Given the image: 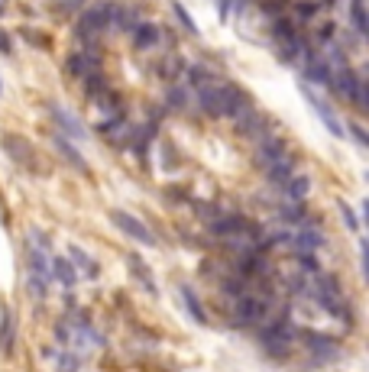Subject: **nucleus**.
<instances>
[{
    "instance_id": "nucleus-24",
    "label": "nucleus",
    "mask_w": 369,
    "mask_h": 372,
    "mask_svg": "<svg viewBox=\"0 0 369 372\" xmlns=\"http://www.w3.org/2000/svg\"><path fill=\"white\" fill-rule=\"evenodd\" d=\"M182 298H184V308L192 311L194 321H198V324H208V314L201 311V305H198V295H194V291H192L188 285H182Z\"/></svg>"
},
{
    "instance_id": "nucleus-25",
    "label": "nucleus",
    "mask_w": 369,
    "mask_h": 372,
    "mask_svg": "<svg viewBox=\"0 0 369 372\" xmlns=\"http://www.w3.org/2000/svg\"><path fill=\"white\" fill-rule=\"evenodd\" d=\"M68 253H72V259H75V263L81 266L84 272H88V279H98V272H101V269H98V263H94V259H91V256H88V253H84V249H78V246H72Z\"/></svg>"
},
{
    "instance_id": "nucleus-38",
    "label": "nucleus",
    "mask_w": 369,
    "mask_h": 372,
    "mask_svg": "<svg viewBox=\"0 0 369 372\" xmlns=\"http://www.w3.org/2000/svg\"><path fill=\"white\" fill-rule=\"evenodd\" d=\"M0 88H4V85H0Z\"/></svg>"
},
{
    "instance_id": "nucleus-37",
    "label": "nucleus",
    "mask_w": 369,
    "mask_h": 372,
    "mask_svg": "<svg viewBox=\"0 0 369 372\" xmlns=\"http://www.w3.org/2000/svg\"><path fill=\"white\" fill-rule=\"evenodd\" d=\"M0 13H4V4H0Z\"/></svg>"
},
{
    "instance_id": "nucleus-28",
    "label": "nucleus",
    "mask_w": 369,
    "mask_h": 372,
    "mask_svg": "<svg viewBox=\"0 0 369 372\" xmlns=\"http://www.w3.org/2000/svg\"><path fill=\"white\" fill-rule=\"evenodd\" d=\"M46 288H49V279L39 275V272H29V291H33L36 298H46Z\"/></svg>"
},
{
    "instance_id": "nucleus-7",
    "label": "nucleus",
    "mask_w": 369,
    "mask_h": 372,
    "mask_svg": "<svg viewBox=\"0 0 369 372\" xmlns=\"http://www.w3.org/2000/svg\"><path fill=\"white\" fill-rule=\"evenodd\" d=\"M292 175H295V156L288 153V149L279 156V159H272L266 165V178L272 181V185H286Z\"/></svg>"
},
{
    "instance_id": "nucleus-34",
    "label": "nucleus",
    "mask_w": 369,
    "mask_h": 372,
    "mask_svg": "<svg viewBox=\"0 0 369 372\" xmlns=\"http://www.w3.org/2000/svg\"><path fill=\"white\" fill-rule=\"evenodd\" d=\"M75 366H78L75 353H62V369H65V372H75Z\"/></svg>"
},
{
    "instance_id": "nucleus-26",
    "label": "nucleus",
    "mask_w": 369,
    "mask_h": 372,
    "mask_svg": "<svg viewBox=\"0 0 369 372\" xmlns=\"http://www.w3.org/2000/svg\"><path fill=\"white\" fill-rule=\"evenodd\" d=\"M350 101L356 104V110H369V85L363 75H360V81H356V91H353Z\"/></svg>"
},
{
    "instance_id": "nucleus-15",
    "label": "nucleus",
    "mask_w": 369,
    "mask_h": 372,
    "mask_svg": "<svg viewBox=\"0 0 369 372\" xmlns=\"http://www.w3.org/2000/svg\"><path fill=\"white\" fill-rule=\"evenodd\" d=\"M194 97V88L188 85V81H182V85H172L168 88V94H166V107H172V110H182V107H188V101Z\"/></svg>"
},
{
    "instance_id": "nucleus-4",
    "label": "nucleus",
    "mask_w": 369,
    "mask_h": 372,
    "mask_svg": "<svg viewBox=\"0 0 369 372\" xmlns=\"http://www.w3.org/2000/svg\"><path fill=\"white\" fill-rule=\"evenodd\" d=\"M110 220H114V223L123 230L126 237H133L136 243H143V246H152V243H156V237H152L149 230L143 227V220H136L133 214H126V211H110Z\"/></svg>"
},
{
    "instance_id": "nucleus-17",
    "label": "nucleus",
    "mask_w": 369,
    "mask_h": 372,
    "mask_svg": "<svg viewBox=\"0 0 369 372\" xmlns=\"http://www.w3.org/2000/svg\"><path fill=\"white\" fill-rule=\"evenodd\" d=\"M126 263H130V269L136 272V279H140V285L146 288V291H149V295H156V282H152V272H149V266L143 263V259H140V256L136 253H130L126 256Z\"/></svg>"
},
{
    "instance_id": "nucleus-31",
    "label": "nucleus",
    "mask_w": 369,
    "mask_h": 372,
    "mask_svg": "<svg viewBox=\"0 0 369 372\" xmlns=\"http://www.w3.org/2000/svg\"><path fill=\"white\" fill-rule=\"evenodd\" d=\"M295 13L302 20H311V17H318V4H308V0H298L295 4Z\"/></svg>"
},
{
    "instance_id": "nucleus-8",
    "label": "nucleus",
    "mask_w": 369,
    "mask_h": 372,
    "mask_svg": "<svg viewBox=\"0 0 369 372\" xmlns=\"http://www.w3.org/2000/svg\"><path fill=\"white\" fill-rule=\"evenodd\" d=\"M49 110H52V120L59 123V133H62V136L81 139V136H84V127H81V120H78L75 113H68V110L59 107V104H49Z\"/></svg>"
},
{
    "instance_id": "nucleus-10",
    "label": "nucleus",
    "mask_w": 369,
    "mask_h": 372,
    "mask_svg": "<svg viewBox=\"0 0 369 372\" xmlns=\"http://www.w3.org/2000/svg\"><path fill=\"white\" fill-rule=\"evenodd\" d=\"M4 153H7L10 159L23 162V165H29V162H33V156H29V143H26L23 136H13V133L4 136Z\"/></svg>"
},
{
    "instance_id": "nucleus-32",
    "label": "nucleus",
    "mask_w": 369,
    "mask_h": 372,
    "mask_svg": "<svg viewBox=\"0 0 369 372\" xmlns=\"http://www.w3.org/2000/svg\"><path fill=\"white\" fill-rule=\"evenodd\" d=\"M23 36L29 39V43H39V49H49V36L36 33V29H23Z\"/></svg>"
},
{
    "instance_id": "nucleus-20",
    "label": "nucleus",
    "mask_w": 369,
    "mask_h": 372,
    "mask_svg": "<svg viewBox=\"0 0 369 372\" xmlns=\"http://www.w3.org/2000/svg\"><path fill=\"white\" fill-rule=\"evenodd\" d=\"M81 81H84V94H88L91 101H98L101 94H107V81H104L101 71H91V75H84Z\"/></svg>"
},
{
    "instance_id": "nucleus-19",
    "label": "nucleus",
    "mask_w": 369,
    "mask_h": 372,
    "mask_svg": "<svg viewBox=\"0 0 369 372\" xmlns=\"http://www.w3.org/2000/svg\"><path fill=\"white\" fill-rule=\"evenodd\" d=\"M49 272H52V275H55V279H59L65 288H72V285L78 282V279H75V269H72V263H68V259H62V256H55V259H52Z\"/></svg>"
},
{
    "instance_id": "nucleus-30",
    "label": "nucleus",
    "mask_w": 369,
    "mask_h": 372,
    "mask_svg": "<svg viewBox=\"0 0 369 372\" xmlns=\"http://www.w3.org/2000/svg\"><path fill=\"white\" fill-rule=\"evenodd\" d=\"M337 207H340V217L347 220V227L353 230V233H356V230H360V220H356V214H353V207L347 201H337Z\"/></svg>"
},
{
    "instance_id": "nucleus-13",
    "label": "nucleus",
    "mask_w": 369,
    "mask_h": 372,
    "mask_svg": "<svg viewBox=\"0 0 369 372\" xmlns=\"http://www.w3.org/2000/svg\"><path fill=\"white\" fill-rule=\"evenodd\" d=\"M236 130H240L243 136H266L269 123L260 117V113H256V110H246L243 117L236 120Z\"/></svg>"
},
{
    "instance_id": "nucleus-33",
    "label": "nucleus",
    "mask_w": 369,
    "mask_h": 372,
    "mask_svg": "<svg viewBox=\"0 0 369 372\" xmlns=\"http://www.w3.org/2000/svg\"><path fill=\"white\" fill-rule=\"evenodd\" d=\"M350 133H353V139H356L360 146H369V136L363 133V127H360V123H350Z\"/></svg>"
},
{
    "instance_id": "nucleus-2",
    "label": "nucleus",
    "mask_w": 369,
    "mask_h": 372,
    "mask_svg": "<svg viewBox=\"0 0 369 372\" xmlns=\"http://www.w3.org/2000/svg\"><path fill=\"white\" fill-rule=\"evenodd\" d=\"M227 91H230V85H217L210 78V81L194 88V97H198V104H201L208 117H227Z\"/></svg>"
},
{
    "instance_id": "nucleus-27",
    "label": "nucleus",
    "mask_w": 369,
    "mask_h": 372,
    "mask_svg": "<svg viewBox=\"0 0 369 372\" xmlns=\"http://www.w3.org/2000/svg\"><path fill=\"white\" fill-rule=\"evenodd\" d=\"M84 4H88V0H52L49 7L55 10V13H78Z\"/></svg>"
},
{
    "instance_id": "nucleus-5",
    "label": "nucleus",
    "mask_w": 369,
    "mask_h": 372,
    "mask_svg": "<svg viewBox=\"0 0 369 372\" xmlns=\"http://www.w3.org/2000/svg\"><path fill=\"white\" fill-rule=\"evenodd\" d=\"M302 94H304V97H308V104H311V107L318 110V117L324 120V127H328L334 136H344V127H340V120H337V113H334V110H330L328 104L321 101V97H318V94H314V91H311L308 85H302Z\"/></svg>"
},
{
    "instance_id": "nucleus-9",
    "label": "nucleus",
    "mask_w": 369,
    "mask_h": 372,
    "mask_svg": "<svg viewBox=\"0 0 369 372\" xmlns=\"http://www.w3.org/2000/svg\"><path fill=\"white\" fill-rule=\"evenodd\" d=\"M246 110H253V101H250V94H246L243 88L230 85V91H227V117L240 120V117H243V113H246Z\"/></svg>"
},
{
    "instance_id": "nucleus-1",
    "label": "nucleus",
    "mask_w": 369,
    "mask_h": 372,
    "mask_svg": "<svg viewBox=\"0 0 369 372\" xmlns=\"http://www.w3.org/2000/svg\"><path fill=\"white\" fill-rule=\"evenodd\" d=\"M117 7H120V4H114V0H101V4L88 7L81 17H78V29H75V33L81 36V39H91V36H98L101 29H107V26L114 23V17H117Z\"/></svg>"
},
{
    "instance_id": "nucleus-29",
    "label": "nucleus",
    "mask_w": 369,
    "mask_h": 372,
    "mask_svg": "<svg viewBox=\"0 0 369 372\" xmlns=\"http://www.w3.org/2000/svg\"><path fill=\"white\" fill-rule=\"evenodd\" d=\"M172 10H175V17L182 20V26H184V29H188L192 36H198V23L192 20V13H188V10H184L182 4H172Z\"/></svg>"
},
{
    "instance_id": "nucleus-14",
    "label": "nucleus",
    "mask_w": 369,
    "mask_h": 372,
    "mask_svg": "<svg viewBox=\"0 0 369 372\" xmlns=\"http://www.w3.org/2000/svg\"><path fill=\"white\" fill-rule=\"evenodd\" d=\"M304 343L311 347V353H318L321 359H334L337 356V343L324 333H304Z\"/></svg>"
},
{
    "instance_id": "nucleus-6",
    "label": "nucleus",
    "mask_w": 369,
    "mask_h": 372,
    "mask_svg": "<svg viewBox=\"0 0 369 372\" xmlns=\"http://www.w3.org/2000/svg\"><path fill=\"white\" fill-rule=\"evenodd\" d=\"M286 149H288L286 139H279V136H260V143H256V156H253V159H256V165H262V169H266L269 162L279 159Z\"/></svg>"
},
{
    "instance_id": "nucleus-21",
    "label": "nucleus",
    "mask_w": 369,
    "mask_h": 372,
    "mask_svg": "<svg viewBox=\"0 0 369 372\" xmlns=\"http://www.w3.org/2000/svg\"><path fill=\"white\" fill-rule=\"evenodd\" d=\"M0 350H4V353L13 350V314H10L7 308L0 314Z\"/></svg>"
},
{
    "instance_id": "nucleus-3",
    "label": "nucleus",
    "mask_w": 369,
    "mask_h": 372,
    "mask_svg": "<svg viewBox=\"0 0 369 372\" xmlns=\"http://www.w3.org/2000/svg\"><path fill=\"white\" fill-rule=\"evenodd\" d=\"M208 230L214 237H234V233H256V223L240 214H230V217H214L208 223Z\"/></svg>"
},
{
    "instance_id": "nucleus-18",
    "label": "nucleus",
    "mask_w": 369,
    "mask_h": 372,
    "mask_svg": "<svg viewBox=\"0 0 369 372\" xmlns=\"http://www.w3.org/2000/svg\"><path fill=\"white\" fill-rule=\"evenodd\" d=\"M350 20H353V29L360 36L369 33V13H366V0H350Z\"/></svg>"
},
{
    "instance_id": "nucleus-22",
    "label": "nucleus",
    "mask_w": 369,
    "mask_h": 372,
    "mask_svg": "<svg viewBox=\"0 0 369 372\" xmlns=\"http://www.w3.org/2000/svg\"><path fill=\"white\" fill-rule=\"evenodd\" d=\"M282 188H286V198H304L311 191V181H308V175H292Z\"/></svg>"
},
{
    "instance_id": "nucleus-11",
    "label": "nucleus",
    "mask_w": 369,
    "mask_h": 372,
    "mask_svg": "<svg viewBox=\"0 0 369 372\" xmlns=\"http://www.w3.org/2000/svg\"><path fill=\"white\" fill-rule=\"evenodd\" d=\"M55 149L62 153V159L72 162V165H75L78 172H84V175H88V162H84V156H78V149L72 146V139H68V136L55 133Z\"/></svg>"
},
{
    "instance_id": "nucleus-12",
    "label": "nucleus",
    "mask_w": 369,
    "mask_h": 372,
    "mask_svg": "<svg viewBox=\"0 0 369 372\" xmlns=\"http://www.w3.org/2000/svg\"><path fill=\"white\" fill-rule=\"evenodd\" d=\"M159 39H162V33L152 23H136L133 26V46H136V49L146 52V49H152V46L159 43Z\"/></svg>"
},
{
    "instance_id": "nucleus-16",
    "label": "nucleus",
    "mask_w": 369,
    "mask_h": 372,
    "mask_svg": "<svg viewBox=\"0 0 369 372\" xmlns=\"http://www.w3.org/2000/svg\"><path fill=\"white\" fill-rule=\"evenodd\" d=\"M279 217L286 220V223H302L304 217H308V207H304V201L302 198H288L286 204H282V207H279Z\"/></svg>"
},
{
    "instance_id": "nucleus-36",
    "label": "nucleus",
    "mask_w": 369,
    "mask_h": 372,
    "mask_svg": "<svg viewBox=\"0 0 369 372\" xmlns=\"http://www.w3.org/2000/svg\"><path fill=\"white\" fill-rule=\"evenodd\" d=\"M55 340H62V343H68V340H72V333H68L65 324H55Z\"/></svg>"
},
{
    "instance_id": "nucleus-23",
    "label": "nucleus",
    "mask_w": 369,
    "mask_h": 372,
    "mask_svg": "<svg viewBox=\"0 0 369 372\" xmlns=\"http://www.w3.org/2000/svg\"><path fill=\"white\" fill-rule=\"evenodd\" d=\"M182 71H184V65H182V59H175V55H168L166 62H159V65H156V75H159V78H166V81L178 78Z\"/></svg>"
},
{
    "instance_id": "nucleus-35",
    "label": "nucleus",
    "mask_w": 369,
    "mask_h": 372,
    "mask_svg": "<svg viewBox=\"0 0 369 372\" xmlns=\"http://www.w3.org/2000/svg\"><path fill=\"white\" fill-rule=\"evenodd\" d=\"M0 52H4V55H10V52H13V43H10V36L4 33V29H0Z\"/></svg>"
}]
</instances>
